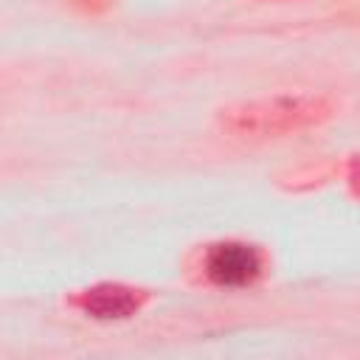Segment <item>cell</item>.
<instances>
[{"label":"cell","instance_id":"3957f363","mask_svg":"<svg viewBox=\"0 0 360 360\" xmlns=\"http://www.w3.org/2000/svg\"><path fill=\"white\" fill-rule=\"evenodd\" d=\"M143 304V292L132 290L127 284H96L84 292H79L76 307L93 318V321H127L132 318Z\"/></svg>","mask_w":360,"mask_h":360},{"label":"cell","instance_id":"7a4b0ae2","mask_svg":"<svg viewBox=\"0 0 360 360\" xmlns=\"http://www.w3.org/2000/svg\"><path fill=\"white\" fill-rule=\"evenodd\" d=\"M262 267H264V262H262L259 248L248 245V242H236V239L211 245L202 259L205 278L222 290L250 287L262 276Z\"/></svg>","mask_w":360,"mask_h":360},{"label":"cell","instance_id":"6da1fadb","mask_svg":"<svg viewBox=\"0 0 360 360\" xmlns=\"http://www.w3.org/2000/svg\"><path fill=\"white\" fill-rule=\"evenodd\" d=\"M323 115L321 101L315 98H273L248 104L242 110H231L228 127L239 135H278L295 129L298 124H312Z\"/></svg>","mask_w":360,"mask_h":360}]
</instances>
